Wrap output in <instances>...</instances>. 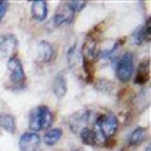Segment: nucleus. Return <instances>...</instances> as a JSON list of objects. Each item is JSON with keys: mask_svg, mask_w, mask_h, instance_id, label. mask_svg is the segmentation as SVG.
I'll return each mask as SVG.
<instances>
[{"mask_svg": "<svg viewBox=\"0 0 151 151\" xmlns=\"http://www.w3.org/2000/svg\"><path fill=\"white\" fill-rule=\"evenodd\" d=\"M52 123H53V115L47 106H39V107L34 109L31 114H30L29 127L32 132L49 129Z\"/></svg>", "mask_w": 151, "mask_h": 151, "instance_id": "1", "label": "nucleus"}, {"mask_svg": "<svg viewBox=\"0 0 151 151\" xmlns=\"http://www.w3.org/2000/svg\"><path fill=\"white\" fill-rule=\"evenodd\" d=\"M133 56L130 52L124 53L122 57L118 60V65H116V76L120 81L127 83L132 79V75L134 73V67H133Z\"/></svg>", "mask_w": 151, "mask_h": 151, "instance_id": "2", "label": "nucleus"}, {"mask_svg": "<svg viewBox=\"0 0 151 151\" xmlns=\"http://www.w3.org/2000/svg\"><path fill=\"white\" fill-rule=\"evenodd\" d=\"M17 37L12 34H5L0 36V60H11L14 57L17 50Z\"/></svg>", "mask_w": 151, "mask_h": 151, "instance_id": "3", "label": "nucleus"}, {"mask_svg": "<svg viewBox=\"0 0 151 151\" xmlns=\"http://www.w3.org/2000/svg\"><path fill=\"white\" fill-rule=\"evenodd\" d=\"M98 123L99 128H101L102 133L106 138L109 137H112L116 133V130L119 128V122L116 119V116L114 114H105V115H101L99 118L96 120Z\"/></svg>", "mask_w": 151, "mask_h": 151, "instance_id": "4", "label": "nucleus"}, {"mask_svg": "<svg viewBox=\"0 0 151 151\" xmlns=\"http://www.w3.org/2000/svg\"><path fill=\"white\" fill-rule=\"evenodd\" d=\"M89 118H91V112L85 111V110L74 112V114L70 116V119H68L70 129L75 133H80L81 130H84L85 128H87Z\"/></svg>", "mask_w": 151, "mask_h": 151, "instance_id": "5", "label": "nucleus"}, {"mask_svg": "<svg viewBox=\"0 0 151 151\" xmlns=\"http://www.w3.org/2000/svg\"><path fill=\"white\" fill-rule=\"evenodd\" d=\"M40 146V136L35 132L23 133L19 138V150L21 151H37Z\"/></svg>", "mask_w": 151, "mask_h": 151, "instance_id": "6", "label": "nucleus"}, {"mask_svg": "<svg viewBox=\"0 0 151 151\" xmlns=\"http://www.w3.org/2000/svg\"><path fill=\"white\" fill-rule=\"evenodd\" d=\"M8 70L11 71V81L13 84L18 85L25 81V73H23L22 63L17 57H12L11 60H8Z\"/></svg>", "mask_w": 151, "mask_h": 151, "instance_id": "7", "label": "nucleus"}, {"mask_svg": "<svg viewBox=\"0 0 151 151\" xmlns=\"http://www.w3.org/2000/svg\"><path fill=\"white\" fill-rule=\"evenodd\" d=\"M74 18V12L73 9L68 6L67 3H63L58 6L56 14H54V18H53V22L57 27H61V26H66L68 25Z\"/></svg>", "mask_w": 151, "mask_h": 151, "instance_id": "8", "label": "nucleus"}, {"mask_svg": "<svg viewBox=\"0 0 151 151\" xmlns=\"http://www.w3.org/2000/svg\"><path fill=\"white\" fill-rule=\"evenodd\" d=\"M54 54V49L53 45L48 42H40L37 45V60L42 63H47L49 62L53 58Z\"/></svg>", "mask_w": 151, "mask_h": 151, "instance_id": "9", "label": "nucleus"}, {"mask_svg": "<svg viewBox=\"0 0 151 151\" xmlns=\"http://www.w3.org/2000/svg\"><path fill=\"white\" fill-rule=\"evenodd\" d=\"M31 14L36 21H44L48 16V4L44 0H36L31 4Z\"/></svg>", "mask_w": 151, "mask_h": 151, "instance_id": "10", "label": "nucleus"}, {"mask_svg": "<svg viewBox=\"0 0 151 151\" xmlns=\"http://www.w3.org/2000/svg\"><path fill=\"white\" fill-rule=\"evenodd\" d=\"M81 54H83V60L87 62H93L96 54H97V43L93 39H88L85 40L83 48H81Z\"/></svg>", "mask_w": 151, "mask_h": 151, "instance_id": "11", "label": "nucleus"}, {"mask_svg": "<svg viewBox=\"0 0 151 151\" xmlns=\"http://www.w3.org/2000/svg\"><path fill=\"white\" fill-rule=\"evenodd\" d=\"M67 92V84L66 79L62 74H58L53 80V93L57 98H62Z\"/></svg>", "mask_w": 151, "mask_h": 151, "instance_id": "12", "label": "nucleus"}, {"mask_svg": "<svg viewBox=\"0 0 151 151\" xmlns=\"http://www.w3.org/2000/svg\"><path fill=\"white\" fill-rule=\"evenodd\" d=\"M149 39H150V22L147 21L146 26L139 27L134 31V34H133V43L136 45H142Z\"/></svg>", "mask_w": 151, "mask_h": 151, "instance_id": "13", "label": "nucleus"}, {"mask_svg": "<svg viewBox=\"0 0 151 151\" xmlns=\"http://www.w3.org/2000/svg\"><path fill=\"white\" fill-rule=\"evenodd\" d=\"M61 137H62V129H60V128L48 129L47 133L44 134V142L48 146H53L54 143H57L61 139Z\"/></svg>", "mask_w": 151, "mask_h": 151, "instance_id": "14", "label": "nucleus"}, {"mask_svg": "<svg viewBox=\"0 0 151 151\" xmlns=\"http://www.w3.org/2000/svg\"><path fill=\"white\" fill-rule=\"evenodd\" d=\"M0 127L9 133H13L16 130V122L14 118L9 114H0Z\"/></svg>", "mask_w": 151, "mask_h": 151, "instance_id": "15", "label": "nucleus"}, {"mask_svg": "<svg viewBox=\"0 0 151 151\" xmlns=\"http://www.w3.org/2000/svg\"><path fill=\"white\" fill-rule=\"evenodd\" d=\"M147 78H149V63L145 65H141L138 68V73H137V76L134 79V83L136 84H145Z\"/></svg>", "mask_w": 151, "mask_h": 151, "instance_id": "16", "label": "nucleus"}, {"mask_svg": "<svg viewBox=\"0 0 151 151\" xmlns=\"http://www.w3.org/2000/svg\"><path fill=\"white\" fill-rule=\"evenodd\" d=\"M143 138H145V128L138 127V128H136L133 130L132 134H130L129 143L130 145H139V143L143 141Z\"/></svg>", "mask_w": 151, "mask_h": 151, "instance_id": "17", "label": "nucleus"}, {"mask_svg": "<svg viewBox=\"0 0 151 151\" xmlns=\"http://www.w3.org/2000/svg\"><path fill=\"white\" fill-rule=\"evenodd\" d=\"M80 138L81 141L85 143V145H96V141H94V133L92 129L85 128L84 130L80 132Z\"/></svg>", "mask_w": 151, "mask_h": 151, "instance_id": "18", "label": "nucleus"}, {"mask_svg": "<svg viewBox=\"0 0 151 151\" xmlns=\"http://www.w3.org/2000/svg\"><path fill=\"white\" fill-rule=\"evenodd\" d=\"M68 6H70L71 9H73V12H79V11H81V9L84 8L85 5H87V1H80V0H73V1H68L67 3Z\"/></svg>", "mask_w": 151, "mask_h": 151, "instance_id": "19", "label": "nucleus"}, {"mask_svg": "<svg viewBox=\"0 0 151 151\" xmlns=\"http://www.w3.org/2000/svg\"><path fill=\"white\" fill-rule=\"evenodd\" d=\"M6 11H8V3L6 1H0V21H1L3 17L5 16Z\"/></svg>", "mask_w": 151, "mask_h": 151, "instance_id": "20", "label": "nucleus"}]
</instances>
